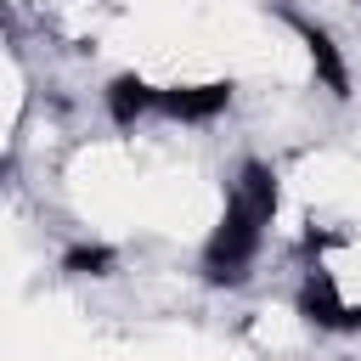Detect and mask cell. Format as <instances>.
Returning <instances> with one entry per match:
<instances>
[{
    "label": "cell",
    "instance_id": "1",
    "mask_svg": "<svg viewBox=\"0 0 361 361\" xmlns=\"http://www.w3.org/2000/svg\"><path fill=\"white\" fill-rule=\"evenodd\" d=\"M276 209H282V175L276 164L265 158H243L226 180V197H220V214L214 226L203 231V248H197V271L209 288H243L271 243V226H276Z\"/></svg>",
    "mask_w": 361,
    "mask_h": 361
},
{
    "label": "cell",
    "instance_id": "2",
    "mask_svg": "<svg viewBox=\"0 0 361 361\" xmlns=\"http://www.w3.org/2000/svg\"><path fill=\"white\" fill-rule=\"evenodd\" d=\"M271 11H276V23L305 45V62H310V73H316V85L327 90V96H350V62H344V51H338V39L310 17V11H299L293 0H271Z\"/></svg>",
    "mask_w": 361,
    "mask_h": 361
},
{
    "label": "cell",
    "instance_id": "3",
    "mask_svg": "<svg viewBox=\"0 0 361 361\" xmlns=\"http://www.w3.org/2000/svg\"><path fill=\"white\" fill-rule=\"evenodd\" d=\"M237 85L231 79H175L158 90V118L169 124H214L231 107Z\"/></svg>",
    "mask_w": 361,
    "mask_h": 361
},
{
    "label": "cell",
    "instance_id": "4",
    "mask_svg": "<svg viewBox=\"0 0 361 361\" xmlns=\"http://www.w3.org/2000/svg\"><path fill=\"white\" fill-rule=\"evenodd\" d=\"M158 90L164 85H152L147 73H135V68H124V73H113L107 85H102V113H107V124L113 130H141L147 118H158Z\"/></svg>",
    "mask_w": 361,
    "mask_h": 361
},
{
    "label": "cell",
    "instance_id": "5",
    "mask_svg": "<svg viewBox=\"0 0 361 361\" xmlns=\"http://www.w3.org/2000/svg\"><path fill=\"white\" fill-rule=\"evenodd\" d=\"M118 271V248L113 243H73L68 254H62V276H113Z\"/></svg>",
    "mask_w": 361,
    "mask_h": 361
}]
</instances>
